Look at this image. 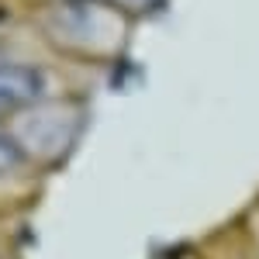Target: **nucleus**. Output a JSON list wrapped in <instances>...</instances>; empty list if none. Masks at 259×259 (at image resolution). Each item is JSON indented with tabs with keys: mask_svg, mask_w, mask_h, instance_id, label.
<instances>
[{
	"mask_svg": "<svg viewBox=\"0 0 259 259\" xmlns=\"http://www.w3.org/2000/svg\"><path fill=\"white\" fill-rule=\"evenodd\" d=\"M38 38L69 59L104 62L128 41L132 18L104 0H41L31 11Z\"/></svg>",
	"mask_w": 259,
	"mask_h": 259,
	"instance_id": "1",
	"label": "nucleus"
},
{
	"mask_svg": "<svg viewBox=\"0 0 259 259\" xmlns=\"http://www.w3.org/2000/svg\"><path fill=\"white\" fill-rule=\"evenodd\" d=\"M11 135L18 139L21 152L38 169V177L59 169L69 159V152L80 142L83 128V107L73 97H45L41 104L21 111L18 118L7 121Z\"/></svg>",
	"mask_w": 259,
	"mask_h": 259,
	"instance_id": "2",
	"label": "nucleus"
},
{
	"mask_svg": "<svg viewBox=\"0 0 259 259\" xmlns=\"http://www.w3.org/2000/svg\"><path fill=\"white\" fill-rule=\"evenodd\" d=\"M38 169L28 162V156L21 152L18 139L11 135V128L7 124H0V197L7 200L11 207L21 200V194L28 190V187H35L38 183Z\"/></svg>",
	"mask_w": 259,
	"mask_h": 259,
	"instance_id": "3",
	"label": "nucleus"
},
{
	"mask_svg": "<svg viewBox=\"0 0 259 259\" xmlns=\"http://www.w3.org/2000/svg\"><path fill=\"white\" fill-rule=\"evenodd\" d=\"M104 4H111L114 11H121V14H128V18H145L149 11H156L162 0H104Z\"/></svg>",
	"mask_w": 259,
	"mask_h": 259,
	"instance_id": "4",
	"label": "nucleus"
},
{
	"mask_svg": "<svg viewBox=\"0 0 259 259\" xmlns=\"http://www.w3.org/2000/svg\"><path fill=\"white\" fill-rule=\"evenodd\" d=\"M18 18H21L18 7H14L11 0H0V38H4V35H7V31L18 24Z\"/></svg>",
	"mask_w": 259,
	"mask_h": 259,
	"instance_id": "5",
	"label": "nucleus"
},
{
	"mask_svg": "<svg viewBox=\"0 0 259 259\" xmlns=\"http://www.w3.org/2000/svg\"><path fill=\"white\" fill-rule=\"evenodd\" d=\"M0 259H14V249H11V232H7V214H0Z\"/></svg>",
	"mask_w": 259,
	"mask_h": 259,
	"instance_id": "6",
	"label": "nucleus"
},
{
	"mask_svg": "<svg viewBox=\"0 0 259 259\" xmlns=\"http://www.w3.org/2000/svg\"><path fill=\"white\" fill-rule=\"evenodd\" d=\"M218 259H249V252H245V242H235V245H228V249H225V252H221Z\"/></svg>",
	"mask_w": 259,
	"mask_h": 259,
	"instance_id": "7",
	"label": "nucleus"
},
{
	"mask_svg": "<svg viewBox=\"0 0 259 259\" xmlns=\"http://www.w3.org/2000/svg\"><path fill=\"white\" fill-rule=\"evenodd\" d=\"M245 242V252H249V259H259V235H249V239H242Z\"/></svg>",
	"mask_w": 259,
	"mask_h": 259,
	"instance_id": "8",
	"label": "nucleus"
},
{
	"mask_svg": "<svg viewBox=\"0 0 259 259\" xmlns=\"http://www.w3.org/2000/svg\"><path fill=\"white\" fill-rule=\"evenodd\" d=\"M177 259H207L204 252H197V249H187V252H180Z\"/></svg>",
	"mask_w": 259,
	"mask_h": 259,
	"instance_id": "9",
	"label": "nucleus"
},
{
	"mask_svg": "<svg viewBox=\"0 0 259 259\" xmlns=\"http://www.w3.org/2000/svg\"><path fill=\"white\" fill-rule=\"evenodd\" d=\"M11 211H14V207H11V204H7V200L0 197V214H11Z\"/></svg>",
	"mask_w": 259,
	"mask_h": 259,
	"instance_id": "10",
	"label": "nucleus"
}]
</instances>
